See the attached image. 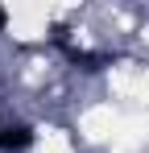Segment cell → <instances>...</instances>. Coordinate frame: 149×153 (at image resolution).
Instances as JSON below:
<instances>
[{"label": "cell", "instance_id": "6da1fadb", "mask_svg": "<svg viewBox=\"0 0 149 153\" xmlns=\"http://www.w3.org/2000/svg\"><path fill=\"white\" fill-rule=\"evenodd\" d=\"M54 46L66 54V62H74L79 71H104V66H112V62L120 58V54H108V50H99V54H95V50L74 46L71 37H66V29H62V25H54Z\"/></svg>", "mask_w": 149, "mask_h": 153}, {"label": "cell", "instance_id": "3957f363", "mask_svg": "<svg viewBox=\"0 0 149 153\" xmlns=\"http://www.w3.org/2000/svg\"><path fill=\"white\" fill-rule=\"evenodd\" d=\"M0 141H4V124H0Z\"/></svg>", "mask_w": 149, "mask_h": 153}, {"label": "cell", "instance_id": "7a4b0ae2", "mask_svg": "<svg viewBox=\"0 0 149 153\" xmlns=\"http://www.w3.org/2000/svg\"><path fill=\"white\" fill-rule=\"evenodd\" d=\"M4 25H8V13H4V8H0V29H4Z\"/></svg>", "mask_w": 149, "mask_h": 153}]
</instances>
